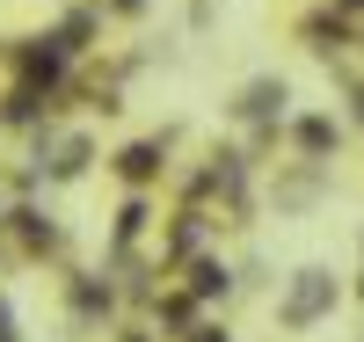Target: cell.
<instances>
[{"label":"cell","instance_id":"7a4b0ae2","mask_svg":"<svg viewBox=\"0 0 364 342\" xmlns=\"http://www.w3.org/2000/svg\"><path fill=\"white\" fill-rule=\"evenodd\" d=\"M124 175H154V146H132L124 153Z\"/></svg>","mask_w":364,"mask_h":342},{"label":"cell","instance_id":"3957f363","mask_svg":"<svg viewBox=\"0 0 364 342\" xmlns=\"http://www.w3.org/2000/svg\"><path fill=\"white\" fill-rule=\"evenodd\" d=\"M117 8H139V0H117Z\"/></svg>","mask_w":364,"mask_h":342},{"label":"cell","instance_id":"6da1fadb","mask_svg":"<svg viewBox=\"0 0 364 342\" xmlns=\"http://www.w3.org/2000/svg\"><path fill=\"white\" fill-rule=\"evenodd\" d=\"M328 299H336V284H328V277H321V269H306V284H299V292H291V306H284V321H314V314H321V306H328Z\"/></svg>","mask_w":364,"mask_h":342}]
</instances>
